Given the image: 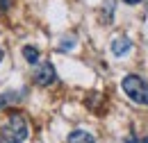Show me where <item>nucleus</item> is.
Listing matches in <instances>:
<instances>
[{
  "instance_id": "5",
  "label": "nucleus",
  "mask_w": 148,
  "mask_h": 143,
  "mask_svg": "<svg viewBox=\"0 0 148 143\" xmlns=\"http://www.w3.org/2000/svg\"><path fill=\"white\" fill-rule=\"evenodd\" d=\"M66 143H96V139H93V134L84 132V129H73L69 134Z\"/></svg>"
},
{
  "instance_id": "2",
  "label": "nucleus",
  "mask_w": 148,
  "mask_h": 143,
  "mask_svg": "<svg viewBox=\"0 0 148 143\" xmlns=\"http://www.w3.org/2000/svg\"><path fill=\"white\" fill-rule=\"evenodd\" d=\"M121 86H123L125 95H128L132 102H137V105H148V84L139 77V75H128V77H123Z\"/></svg>"
},
{
  "instance_id": "10",
  "label": "nucleus",
  "mask_w": 148,
  "mask_h": 143,
  "mask_svg": "<svg viewBox=\"0 0 148 143\" xmlns=\"http://www.w3.org/2000/svg\"><path fill=\"white\" fill-rule=\"evenodd\" d=\"M123 2H125V5H139L141 0H123Z\"/></svg>"
},
{
  "instance_id": "7",
  "label": "nucleus",
  "mask_w": 148,
  "mask_h": 143,
  "mask_svg": "<svg viewBox=\"0 0 148 143\" xmlns=\"http://www.w3.org/2000/svg\"><path fill=\"white\" fill-rule=\"evenodd\" d=\"M23 57L27 64H37L41 54H39V48H34V46H23Z\"/></svg>"
},
{
  "instance_id": "13",
  "label": "nucleus",
  "mask_w": 148,
  "mask_h": 143,
  "mask_svg": "<svg viewBox=\"0 0 148 143\" xmlns=\"http://www.w3.org/2000/svg\"><path fill=\"white\" fill-rule=\"evenodd\" d=\"M139 143H148V136H146V139H144V141H139Z\"/></svg>"
},
{
  "instance_id": "3",
  "label": "nucleus",
  "mask_w": 148,
  "mask_h": 143,
  "mask_svg": "<svg viewBox=\"0 0 148 143\" xmlns=\"http://www.w3.org/2000/svg\"><path fill=\"white\" fill-rule=\"evenodd\" d=\"M55 80H57L55 66H53L50 61H43L37 71H34V84H39V86H50Z\"/></svg>"
},
{
  "instance_id": "12",
  "label": "nucleus",
  "mask_w": 148,
  "mask_h": 143,
  "mask_svg": "<svg viewBox=\"0 0 148 143\" xmlns=\"http://www.w3.org/2000/svg\"><path fill=\"white\" fill-rule=\"evenodd\" d=\"M2 57H5V52H2V50H0V61H2Z\"/></svg>"
},
{
  "instance_id": "1",
  "label": "nucleus",
  "mask_w": 148,
  "mask_h": 143,
  "mask_svg": "<svg viewBox=\"0 0 148 143\" xmlns=\"http://www.w3.org/2000/svg\"><path fill=\"white\" fill-rule=\"evenodd\" d=\"M5 143H23L30 134V127H27V121L23 114H12L5 123H2V129H0Z\"/></svg>"
},
{
  "instance_id": "4",
  "label": "nucleus",
  "mask_w": 148,
  "mask_h": 143,
  "mask_svg": "<svg viewBox=\"0 0 148 143\" xmlns=\"http://www.w3.org/2000/svg\"><path fill=\"white\" fill-rule=\"evenodd\" d=\"M130 48H132V41L128 36H116L112 41V54L114 57H123L125 52H130Z\"/></svg>"
},
{
  "instance_id": "6",
  "label": "nucleus",
  "mask_w": 148,
  "mask_h": 143,
  "mask_svg": "<svg viewBox=\"0 0 148 143\" xmlns=\"http://www.w3.org/2000/svg\"><path fill=\"white\" fill-rule=\"evenodd\" d=\"M23 95H18V93H14V91H7V93H2L0 95V109L9 107V105H14V102H18Z\"/></svg>"
},
{
  "instance_id": "9",
  "label": "nucleus",
  "mask_w": 148,
  "mask_h": 143,
  "mask_svg": "<svg viewBox=\"0 0 148 143\" xmlns=\"http://www.w3.org/2000/svg\"><path fill=\"white\" fill-rule=\"evenodd\" d=\"M9 7V0H0V9H7Z\"/></svg>"
},
{
  "instance_id": "8",
  "label": "nucleus",
  "mask_w": 148,
  "mask_h": 143,
  "mask_svg": "<svg viewBox=\"0 0 148 143\" xmlns=\"http://www.w3.org/2000/svg\"><path fill=\"white\" fill-rule=\"evenodd\" d=\"M73 46H75V39H73V36H66V41H62V43H59V50H62V52H66V50H71Z\"/></svg>"
},
{
  "instance_id": "11",
  "label": "nucleus",
  "mask_w": 148,
  "mask_h": 143,
  "mask_svg": "<svg viewBox=\"0 0 148 143\" xmlns=\"http://www.w3.org/2000/svg\"><path fill=\"white\" fill-rule=\"evenodd\" d=\"M125 143H137V139H134V136H128V139H125Z\"/></svg>"
}]
</instances>
